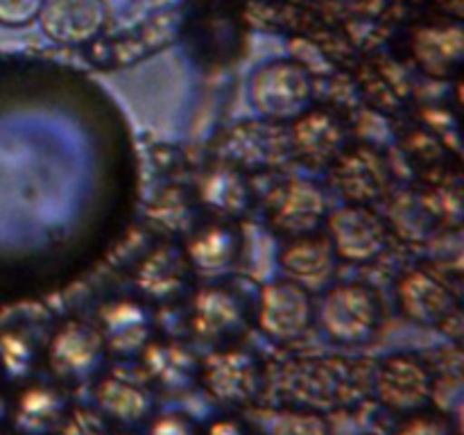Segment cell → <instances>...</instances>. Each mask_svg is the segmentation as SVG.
Returning a JSON list of instances; mask_svg holds the SVG:
<instances>
[{
	"label": "cell",
	"mask_w": 464,
	"mask_h": 435,
	"mask_svg": "<svg viewBox=\"0 0 464 435\" xmlns=\"http://www.w3.org/2000/svg\"><path fill=\"white\" fill-rule=\"evenodd\" d=\"M231 152L249 166H267L285 154L288 139L275 130V125H240L231 134Z\"/></svg>",
	"instance_id": "obj_17"
},
{
	"label": "cell",
	"mask_w": 464,
	"mask_h": 435,
	"mask_svg": "<svg viewBox=\"0 0 464 435\" xmlns=\"http://www.w3.org/2000/svg\"><path fill=\"white\" fill-rule=\"evenodd\" d=\"M381 399L394 408L421 406L429 397V376L412 358H390L376 381Z\"/></svg>",
	"instance_id": "obj_12"
},
{
	"label": "cell",
	"mask_w": 464,
	"mask_h": 435,
	"mask_svg": "<svg viewBox=\"0 0 464 435\" xmlns=\"http://www.w3.org/2000/svg\"><path fill=\"white\" fill-rule=\"evenodd\" d=\"M243 320L238 299L222 288H204L195 297L193 324L202 335H222L238 329Z\"/></svg>",
	"instance_id": "obj_15"
},
{
	"label": "cell",
	"mask_w": 464,
	"mask_h": 435,
	"mask_svg": "<svg viewBox=\"0 0 464 435\" xmlns=\"http://www.w3.org/2000/svg\"><path fill=\"white\" fill-rule=\"evenodd\" d=\"M238 256V238L222 225L198 231L188 243V261L202 275H222Z\"/></svg>",
	"instance_id": "obj_14"
},
{
	"label": "cell",
	"mask_w": 464,
	"mask_h": 435,
	"mask_svg": "<svg viewBox=\"0 0 464 435\" xmlns=\"http://www.w3.org/2000/svg\"><path fill=\"white\" fill-rule=\"evenodd\" d=\"M320 322L338 343H361L374 331L376 299L365 285L340 284L324 295Z\"/></svg>",
	"instance_id": "obj_2"
},
{
	"label": "cell",
	"mask_w": 464,
	"mask_h": 435,
	"mask_svg": "<svg viewBox=\"0 0 464 435\" xmlns=\"http://www.w3.org/2000/svg\"><path fill=\"white\" fill-rule=\"evenodd\" d=\"M208 383L220 397L238 399L254 385L252 361L243 353H222L208 362Z\"/></svg>",
	"instance_id": "obj_18"
},
{
	"label": "cell",
	"mask_w": 464,
	"mask_h": 435,
	"mask_svg": "<svg viewBox=\"0 0 464 435\" xmlns=\"http://www.w3.org/2000/svg\"><path fill=\"white\" fill-rule=\"evenodd\" d=\"M331 247L340 258L367 263L379 256L388 245V229L376 213L361 204L343 207L329 216Z\"/></svg>",
	"instance_id": "obj_3"
},
{
	"label": "cell",
	"mask_w": 464,
	"mask_h": 435,
	"mask_svg": "<svg viewBox=\"0 0 464 435\" xmlns=\"http://www.w3.org/2000/svg\"><path fill=\"white\" fill-rule=\"evenodd\" d=\"M344 145V130L338 118L331 111H304L295 121L290 131V148L308 161L311 166L317 163H334Z\"/></svg>",
	"instance_id": "obj_10"
},
{
	"label": "cell",
	"mask_w": 464,
	"mask_h": 435,
	"mask_svg": "<svg viewBox=\"0 0 464 435\" xmlns=\"http://www.w3.org/2000/svg\"><path fill=\"white\" fill-rule=\"evenodd\" d=\"M275 435H326V429L313 415H285L276 424Z\"/></svg>",
	"instance_id": "obj_23"
},
{
	"label": "cell",
	"mask_w": 464,
	"mask_h": 435,
	"mask_svg": "<svg viewBox=\"0 0 464 435\" xmlns=\"http://www.w3.org/2000/svg\"><path fill=\"white\" fill-rule=\"evenodd\" d=\"M44 0H0V25L21 27L39 18Z\"/></svg>",
	"instance_id": "obj_22"
},
{
	"label": "cell",
	"mask_w": 464,
	"mask_h": 435,
	"mask_svg": "<svg viewBox=\"0 0 464 435\" xmlns=\"http://www.w3.org/2000/svg\"><path fill=\"white\" fill-rule=\"evenodd\" d=\"M399 435H447V429H444L442 421L438 420H412L399 430Z\"/></svg>",
	"instance_id": "obj_24"
},
{
	"label": "cell",
	"mask_w": 464,
	"mask_h": 435,
	"mask_svg": "<svg viewBox=\"0 0 464 435\" xmlns=\"http://www.w3.org/2000/svg\"><path fill=\"white\" fill-rule=\"evenodd\" d=\"M417 59L426 71L444 72L460 59L462 36L460 30H429L415 45Z\"/></svg>",
	"instance_id": "obj_20"
},
{
	"label": "cell",
	"mask_w": 464,
	"mask_h": 435,
	"mask_svg": "<svg viewBox=\"0 0 464 435\" xmlns=\"http://www.w3.org/2000/svg\"><path fill=\"white\" fill-rule=\"evenodd\" d=\"M279 263L288 281L304 290H322L334 276L335 252L324 236H295L279 254Z\"/></svg>",
	"instance_id": "obj_7"
},
{
	"label": "cell",
	"mask_w": 464,
	"mask_h": 435,
	"mask_svg": "<svg viewBox=\"0 0 464 435\" xmlns=\"http://www.w3.org/2000/svg\"><path fill=\"white\" fill-rule=\"evenodd\" d=\"M202 198L208 207H213L216 211L229 213V216H238L249 204L247 186L243 184L240 175H236L234 170H227V168L213 170L204 179Z\"/></svg>",
	"instance_id": "obj_19"
},
{
	"label": "cell",
	"mask_w": 464,
	"mask_h": 435,
	"mask_svg": "<svg viewBox=\"0 0 464 435\" xmlns=\"http://www.w3.org/2000/svg\"><path fill=\"white\" fill-rule=\"evenodd\" d=\"M188 261L177 247H159L140 263L136 284L148 297L168 299L179 293L186 284Z\"/></svg>",
	"instance_id": "obj_13"
},
{
	"label": "cell",
	"mask_w": 464,
	"mask_h": 435,
	"mask_svg": "<svg viewBox=\"0 0 464 435\" xmlns=\"http://www.w3.org/2000/svg\"><path fill=\"white\" fill-rule=\"evenodd\" d=\"M102 349V335L89 324L71 322L54 335L50 344V361L59 374H80L95 365Z\"/></svg>",
	"instance_id": "obj_11"
},
{
	"label": "cell",
	"mask_w": 464,
	"mask_h": 435,
	"mask_svg": "<svg viewBox=\"0 0 464 435\" xmlns=\"http://www.w3.org/2000/svg\"><path fill=\"white\" fill-rule=\"evenodd\" d=\"M258 324L270 338L285 343L295 340L311 326L313 304L308 290L293 281H272L261 293Z\"/></svg>",
	"instance_id": "obj_4"
},
{
	"label": "cell",
	"mask_w": 464,
	"mask_h": 435,
	"mask_svg": "<svg viewBox=\"0 0 464 435\" xmlns=\"http://www.w3.org/2000/svg\"><path fill=\"white\" fill-rule=\"evenodd\" d=\"M324 195L313 181L290 179L267 198L272 225L290 238L313 234L324 218Z\"/></svg>",
	"instance_id": "obj_6"
},
{
	"label": "cell",
	"mask_w": 464,
	"mask_h": 435,
	"mask_svg": "<svg viewBox=\"0 0 464 435\" xmlns=\"http://www.w3.org/2000/svg\"><path fill=\"white\" fill-rule=\"evenodd\" d=\"M399 306L417 324H442L456 311V299L447 285L421 270H411L399 281Z\"/></svg>",
	"instance_id": "obj_9"
},
{
	"label": "cell",
	"mask_w": 464,
	"mask_h": 435,
	"mask_svg": "<svg viewBox=\"0 0 464 435\" xmlns=\"http://www.w3.org/2000/svg\"><path fill=\"white\" fill-rule=\"evenodd\" d=\"M41 27L53 41L80 45L93 41L107 23V5L102 0H44Z\"/></svg>",
	"instance_id": "obj_5"
},
{
	"label": "cell",
	"mask_w": 464,
	"mask_h": 435,
	"mask_svg": "<svg viewBox=\"0 0 464 435\" xmlns=\"http://www.w3.org/2000/svg\"><path fill=\"white\" fill-rule=\"evenodd\" d=\"M100 401L118 417H125V420H134L140 417L148 408L143 394L139 390L130 388L125 383H118V381H109L104 383V388H100Z\"/></svg>",
	"instance_id": "obj_21"
},
{
	"label": "cell",
	"mask_w": 464,
	"mask_h": 435,
	"mask_svg": "<svg viewBox=\"0 0 464 435\" xmlns=\"http://www.w3.org/2000/svg\"><path fill=\"white\" fill-rule=\"evenodd\" d=\"M104 334L118 352H134L148 338V315L134 302H118L102 313Z\"/></svg>",
	"instance_id": "obj_16"
},
{
	"label": "cell",
	"mask_w": 464,
	"mask_h": 435,
	"mask_svg": "<svg viewBox=\"0 0 464 435\" xmlns=\"http://www.w3.org/2000/svg\"><path fill=\"white\" fill-rule=\"evenodd\" d=\"M334 179L344 198L356 204H365L383 195V190L388 188L390 172L379 154L358 148L347 154H338L334 161Z\"/></svg>",
	"instance_id": "obj_8"
},
{
	"label": "cell",
	"mask_w": 464,
	"mask_h": 435,
	"mask_svg": "<svg viewBox=\"0 0 464 435\" xmlns=\"http://www.w3.org/2000/svg\"><path fill=\"white\" fill-rule=\"evenodd\" d=\"M308 72L295 62H270L258 68L249 86L254 109L270 121H288L302 116L311 104Z\"/></svg>",
	"instance_id": "obj_1"
}]
</instances>
